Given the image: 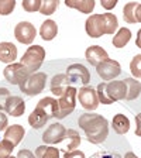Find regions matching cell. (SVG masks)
<instances>
[{
    "label": "cell",
    "mask_w": 141,
    "mask_h": 158,
    "mask_svg": "<svg viewBox=\"0 0 141 158\" xmlns=\"http://www.w3.org/2000/svg\"><path fill=\"white\" fill-rule=\"evenodd\" d=\"M79 127L85 131V137L92 144H100L109 137V122L102 114L83 113L78 118Z\"/></svg>",
    "instance_id": "6da1fadb"
},
{
    "label": "cell",
    "mask_w": 141,
    "mask_h": 158,
    "mask_svg": "<svg viewBox=\"0 0 141 158\" xmlns=\"http://www.w3.org/2000/svg\"><path fill=\"white\" fill-rule=\"evenodd\" d=\"M56 110V99L54 98H43L38 102L37 107L28 116V124L33 128H41L47 124L51 117H54Z\"/></svg>",
    "instance_id": "7a4b0ae2"
},
{
    "label": "cell",
    "mask_w": 141,
    "mask_h": 158,
    "mask_svg": "<svg viewBox=\"0 0 141 158\" xmlns=\"http://www.w3.org/2000/svg\"><path fill=\"white\" fill-rule=\"evenodd\" d=\"M76 95H78L76 88L69 86L65 90V93L56 100V110H55L54 117L58 118V120H62V118L68 117V114H71V113L75 110Z\"/></svg>",
    "instance_id": "3957f363"
},
{
    "label": "cell",
    "mask_w": 141,
    "mask_h": 158,
    "mask_svg": "<svg viewBox=\"0 0 141 158\" xmlns=\"http://www.w3.org/2000/svg\"><path fill=\"white\" fill-rule=\"evenodd\" d=\"M44 59H45V49L41 45H30L26 49L24 55L21 56V64L27 66L31 73L38 72V69L41 68Z\"/></svg>",
    "instance_id": "277c9868"
},
{
    "label": "cell",
    "mask_w": 141,
    "mask_h": 158,
    "mask_svg": "<svg viewBox=\"0 0 141 158\" xmlns=\"http://www.w3.org/2000/svg\"><path fill=\"white\" fill-rule=\"evenodd\" d=\"M47 85V73L44 72H34L26 78L20 83V90L27 96H37L45 89Z\"/></svg>",
    "instance_id": "5b68a950"
},
{
    "label": "cell",
    "mask_w": 141,
    "mask_h": 158,
    "mask_svg": "<svg viewBox=\"0 0 141 158\" xmlns=\"http://www.w3.org/2000/svg\"><path fill=\"white\" fill-rule=\"evenodd\" d=\"M30 75H31V72H30L28 69H27V66L23 65L21 62L10 64L3 71L4 79H6L10 85H20V83L23 82L26 78H28Z\"/></svg>",
    "instance_id": "8992f818"
},
{
    "label": "cell",
    "mask_w": 141,
    "mask_h": 158,
    "mask_svg": "<svg viewBox=\"0 0 141 158\" xmlns=\"http://www.w3.org/2000/svg\"><path fill=\"white\" fill-rule=\"evenodd\" d=\"M66 76H68L69 83H82L88 86L90 82V72L88 71L85 65L82 64H72L66 68Z\"/></svg>",
    "instance_id": "52a82bcc"
},
{
    "label": "cell",
    "mask_w": 141,
    "mask_h": 158,
    "mask_svg": "<svg viewBox=\"0 0 141 158\" xmlns=\"http://www.w3.org/2000/svg\"><path fill=\"white\" fill-rule=\"evenodd\" d=\"M78 100L85 110H96L99 106V98L96 89L92 86H82L78 90Z\"/></svg>",
    "instance_id": "ba28073f"
},
{
    "label": "cell",
    "mask_w": 141,
    "mask_h": 158,
    "mask_svg": "<svg viewBox=\"0 0 141 158\" xmlns=\"http://www.w3.org/2000/svg\"><path fill=\"white\" fill-rule=\"evenodd\" d=\"M37 35V30L30 21H20L16 27H14V37L19 43L21 44H30L34 41Z\"/></svg>",
    "instance_id": "9c48e42d"
},
{
    "label": "cell",
    "mask_w": 141,
    "mask_h": 158,
    "mask_svg": "<svg viewBox=\"0 0 141 158\" xmlns=\"http://www.w3.org/2000/svg\"><path fill=\"white\" fill-rule=\"evenodd\" d=\"M96 71H97V75L100 76L105 81H112V79L117 78L120 73H122V66L120 64L116 61V59L109 58L106 61H103L102 64H99L96 66Z\"/></svg>",
    "instance_id": "30bf717a"
},
{
    "label": "cell",
    "mask_w": 141,
    "mask_h": 158,
    "mask_svg": "<svg viewBox=\"0 0 141 158\" xmlns=\"http://www.w3.org/2000/svg\"><path fill=\"white\" fill-rule=\"evenodd\" d=\"M66 138V128L61 123H54L51 124L43 134V141L48 145L58 144Z\"/></svg>",
    "instance_id": "8fae6325"
},
{
    "label": "cell",
    "mask_w": 141,
    "mask_h": 158,
    "mask_svg": "<svg viewBox=\"0 0 141 158\" xmlns=\"http://www.w3.org/2000/svg\"><path fill=\"white\" fill-rule=\"evenodd\" d=\"M106 93L113 103L117 100H124L127 95V86L124 81H112L106 83Z\"/></svg>",
    "instance_id": "7c38bea8"
},
{
    "label": "cell",
    "mask_w": 141,
    "mask_h": 158,
    "mask_svg": "<svg viewBox=\"0 0 141 158\" xmlns=\"http://www.w3.org/2000/svg\"><path fill=\"white\" fill-rule=\"evenodd\" d=\"M85 56H86V61L93 66H97L99 64H102L103 61L109 59V54L106 52L100 45H90L86 49Z\"/></svg>",
    "instance_id": "4fadbf2b"
},
{
    "label": "cell",
    "mask_w": 141,
    "mask_h": 158,
    "mask_svg": "<svg viewBox=\"0 0 141 158\" xmlns=\"http://www.w3.org/2000/svg\"><path fill=\"white\" fill-rule=\"evenodd\" d=\"M7 114L13 116V117H20L26 112V103H24L23 98L20 96H10L6 102V109Z\"/></svg>",
    "instance_id": "5bb4252c"
},
{
    "label": "cell",
    "mask_w": 141,
    "mask_h": 158,
    "mask_svg": "<svg viewBox=\"0 0 141 158\" xmlns=\"http://www.w3.org/2000/svg\"><path fill=\"white\" fill-rule=\"evenodd\" d=\"M99 23H100L102 34H114L116 28L118 27L117 17H116V14H113V13L99 14Z\"/></svg>",
    "instance_id": "9a60e30c"
},
{
    "label": "cell",
    "mask_w": 141,
    "mask_h": 158,
    "mask_svg": "<svg viewBox=\"0 0 141 158\" xmlns=\"http://www.w3.org/2000/svg\"><path fill=\"white\" fill-rule=\"evenodd\" d=\"M71 86V83H69L68 81V76L65 75V73H62V75H55L52 79H51V82H49V89H51V92L54 93V95L56 96H61L65 93V90Z\"/></svg>",
    "instance_id": "2e32d148"
},
{
    "label": "cell",
    "mask_w": 141,
    "mask_h": 158,
    "mask_svg": "<svg viewBox=\"0 0 141 158\" xmlns=\"http://www.w3.org/2000/svg\"><path fill=\"white\" fill-rule=\"evenodd\" d=\"M26 135V130L21 124H13V126H9L6 128V131H4V140L10 141L11 144L16 147L21 140L23 137Z\"/></svg>",
    "instance_id": "e0dca14e"
},
{
    "label": "cell",
    "mask_w": 141,
    "mask_h": 158,
    "mask_svg": "<svg viewBox=\"0 0 141 158\" xmlns=\"http://www.w3.org/2000/svg\"><path fill=\"white\" fill-rule=\"evenodd\" d=\"M17 58V47L13 43H0V61L4 64H14Z\"/></svg>",
    "instance_id": "ac0fdd59"
},
{
    "label": "cell",
    "mask_w": 141,
    "mask_h": 158,
    "mask_svg": "<svg viewBox=\"0 0 141 158\" xmlns=\"http://www.w3.org/2000/svg\"><path fill=\"white\" fill-rule=\"evenodd\" d=\"M65 6L71 7V9H76L81 13L89 14L93 11L96 3L95 0H65Z\"/></svg>",
    "instance_id": "d6986e66"
},
{
    "label": "cell",
    "mask_w": 141,
    "mask_h": 158,
    "mask_svg": "<svg viewBox=\"0 0 141 158\" xmlns=\"http://www.w3.org/2000/svg\"><path fill=\"white\" fill-rule=\"evenodd\" d=\"M85 30H86V34L92 38H99L102 37V30H100V23H99V14H92L89 16L88 20H86V24H85Z\"/></svg>",
    "instance_id": "ffe728a7"
},
{
    "label": "cell",
    "mask_w": 141,
    "mask_h": 158,
    "mask_svg": "<svg viewBox=\"0 0 141 158\" xmlns=\"http://www.w3.org/2000/svg\"><path fill=\"white\" fill-rule=\"evenodd\" d=\"M58 34V26L54 20H45L43 24H41V28H39V35L44 41H51L54 40Z\"/></svg>",
    "instance_id": "44dd1931"
},
{
    "label": "cell",
    "mask_w": 141,
    "mask_h": 158,
    "mask_svg": "<svg viewBox=\"0 0 141 158\" xmlns=\"http://www.w3.org/2000/svg\"><path fill=\"white\" fill-rule=\"evenodd\" d=\"M127 86V95H126L124 100H134L140 96L141 93V82L137 81L135 78H126L123 79Z\"/></svg>",
    "instance_id": "7402d4cb"
},
{
    "label": "cell",
    "mask_w": 141,
    "mask_h": 158,
    "mask_svg": "<svg viewBox=\"0 0 141 158\" xmlns=\"http://www.w3.org/2000/svg\"><path fill=\"white\" fill-rule=\"evenodd\" d=\"M112 126H113V130H114L117 134H126V133L130 130V120L126 117L124 114H116L113 117V122H112Z\"/></svg>",
    "instance_id": "603a6c76"
},
{
    "label": "cell",
    "mask_w": 141,
    "mask_h": 158,
    "mask_svg": "<svg viewBox=\"0 0 141 158\" xmlns=\"http://www.w3.org/2000/svg\"><path fill=\"white\" fill-rule=\"evenodd\" d=\"M131 38V31L127 28V27H122L118 28V31L116 33V35L113 37L112 43L116 48H123V47L127 45V43Z\"/></svg>",
    "instance_id": "cb8c5ba5"
},
{
    "label": "cell",
    "mask_w": 141,
    "mask_h": 158,
    "mask_svg": "<svg viewBox=\"0 0 141 158\" xmlns=\"http://www.w3.org/2000/svg\"><path fill=\"white\" fill-rule=\"evenodd\" d=\"M37 158H59V148L52 145H39L35 148Z\"/></svg>",
    "instance_id": "d4e9b609"
},
{
    "label": "cell",
    "mask_w": 141,
    "mask_h": 158,
    "mask_svg": "<svg viewBox=\"0 0 141 158\" xmlns=\"http://www.w3.org/2000/svg\"><path fill=\"white\" fill-rule=\"evenodd\" d=\"M66 138L69 140L68 145H66V151H73V150H76V148L81 145V134L76 131L75 128L66 130Z\"/></svg>",
    "instance_id": "484cf974"
},
{
    "label": "cell",
    "mask_w": 141,
    "mask_h": 158,
    "mask_svg": "<svg viewBox=\"0 0 141 158\" xmlns=\"http://www.w3.org/2000/svg\"><path fill=\"white\" fill-rule=\"evenodd\" d=\"M138 6L137 2H130L123 7V20H124L127 24H135V17H134V11L135 7Z\"/></svg>",
    "instance_id": "4316f807"
},
{
    "label": "cell",
    "mask_w": 141,
    "mask_h": 158,
    "mask_svg": "<svg viewBox=\"0 0 141 158\" xmlns=\"http://www.w3.org/2000/svg\"><path fill=\"white\" fill-rule=\"evenodd\" d=\"M56 7H58V2L56 0H43L39 13L44 14V16H51L52 13H55Z\"/></svg>",
    "instance_id": "83f0119b"
},
{
    "label": "cell",
    "mask_w": 141,
    "mask_h": 158,
    "mask_svg": "<svg viewBox=\"0 0 141 158\" xmlns=\"http://www.w3.org/2000/svg\"><path fill=\"white\" fill-rule=\"evenodd\" d=\"M130 71H131V75L135 79L141 78V54L135 55L130 62Z\"/></svg>",
    "instance_id": "f1b7e54d"
},
{
    "label": "cell",
    "mask_w": 141,
    "mask_h": 158,
    "mask_svg": "<svg viewBox=\"0 0 141 158\" xmlns=\"http://www.w3.org/2000/svg\"><path fill=\"white\" fill-rule=\"evenodd\" d=\"M41 3H43V0H24L21 6L28 13H35V11H39Z\"/></svg>",
    "instance_id": "f546056e"
},
{
    "label": "cell",
    "mask_w": 141,
    "mask_h": 158,
    "mask_svg": "<svg viewBox=\"0 0 141 158\" xmlns=\"http://www.w3.org/2000/svg\"><path fill=\"white\" fill-rule=\"evenodd\" d=\"M14 9H16L14 0H0V14L2 16H9L10 13H13Z\"/></svg>",
    "instance_id": "4dcf8cb0"
},
{
    "label": "cell",
    "mask_w": 141,
    "mask_h": 158,
    "mask_svg": "<svg viewBox=\"0 0 141 158\" xmlns=\"http://www.w3.org/2000/svg\"><path fill=\"white\" fill-rule=\"evenodd\" d=\"M96 93H97L99 98V103H103V105H112V100L109 99L107 93H106V83H99L97 89H96Z\"/></svg>",
    "instance_id": "1f68e13d"
},
{
    "label": "cell",
    "mask_w": 141,
    "mask_h": 158,
    "mask_svg": "<svg viewBox=\"0 0 141 158\" xmlns=\"http://www.w3.org/2000/svg\"><path fill=\"white\" fill-rule=\"evenodd\" d=\"M13 147L14 145L11 144V143L3 138V140L0 141V158L10 157V155H11V151H13Z\"/></svg>",
    "instance_id": "d6a6232c"
},
{
    "label": "cell",
    "mask_w": 141,
    "mask_h": 158,
    "mask_svg": "<svg viewBox=\"0 0 141 158\" xmlns=\"http://www.w3.org/2000/svg\"><path fill=\"white\" fill-rule=\"evenodd\" d=\"M10 90L7 88H0V112H3L6 109V102L10 98Z\"/></svg>",
    "instance_id": "836d02e7"
},
{
    "label": "cell",
    "mask_w": 141,
    "mask_h": 158,
    "mask_svg": "<svg viewBox=\"0 0 141 158\" xmlns=\"http://www.w3.org/2000/svg\"><path fill=\"white\" fill-rule=\"evenodd\" d=\"M92 158H122V157H120V154H117V152L100 151V152H96L95 155H92Z\"/></svg>",
    "instance_id": "e575fe53"
},
{
    "label": "cell",
    "mask_w": 141,
    "mask_h": 158,
    "mask_svg": "<svg viewBox=\"0 0 141 158\" xmlns=\"http://www.w3.org/2000/svg\"><path fill=\"white\" fill-rule=\"evenodd\" d=\"M64 158H86L81 150H73V151H65Z\"/></svg>",
    "instance_id": "d590c367"
},
{
    "label": "cell",
    "mask_w": 141,
    "mask_h": 158,
    "mask_svg": "<svg viewBox=\"0 0 141 158\" xmlns=\"http://www.w3.org/2000/svg\"><path fill=\"white\" fill-rule=\"evenodd\" d=\"M100 4H102V7L105 10H112L117 6V0H102Z\"/></svg>",
    "instance_id": "8d00e7d4"
},
{
    "label": "cell",
    "mask_w": 141,
    "mask_h": 158,
    "mask_svg": "<svg viewBox=\"0 0 141 158\" xmlns=\"http://www.w3.org/2000/svg\"><path fill=\"white\" fill-rule=\"evenodd\" d=\"M16 158H37V157H35V154H33L30 150H20V151L17 152Z\"/></svg>",
    "instance_id": "74e56055"
},
{
    "label": "cell",
    "mask_w": 141,
    "mask_h": 158,
    "mask_svg": "<svg viewBox=\"0 0 141 158\" xmlns=\"http://www.w3.org/2000/svg\"><path fill=\"white\" fill-rule=\"evenodd\" d=\"M7 126H9V120H7V116L3 112H0V131L6 130Z\"/></svg>",
    "instance_id": "f35d334b"
},
{
    "label": "cell",
    "mask_w": 141,
    "mask_h": 158,
    "mask_svg": "<svg viewBox=\"0 0 141 158\" xmlns=\"http://www.w3.org/2000/svg\"><path fill=\"white\" fill-rule=\"evenodd\" d=\"M135 135H138V137H141V113H138V114H135Z\"/></svg>",
    "instance_id": "ab89813d"
},
{
    "label": "cell",
    "mask_w": 141,
    "mask_h": 158,
    "mask_svg": "<svg viewBox=\"0 0 141 158\" xmlns=\"http://www.w3.org/2000/svg\"><path fill=\"white\" fill-rule=\"evenodd\" d=\"M134 17H135V21L141 24V3H138V6L135 7V11H134Z\"/></svg>",
    "instance_id": "60d3db41"
},
{
    "label": "cell",
    "mask_w": 141,
    "mask_h": 158,
    "mask_svg": "<svg viewBox=\"0 0 141 158\" xmlns=\"http://www.w3.org/2000/svg\"><path fill=\"white\" fill-rule=\"evenodd\" d=\"M135 45H137L138 48H141V28L138 30V33H137V38H135Z\"/></svg>",
    "instance_id": "b9f144b4"
},
{
    "label": "cell",
    "mask_w": 141,
    "mask_h": 158,
    "mask_svg": "<svg viewBox=\"0 0 141 158\" xmlns=\"http://www.w3.org/2000/svg\"><path fill=\"white\" fill-rule=\"evenodd\" d=\"M124 158H138V157L134 154V152H127V154L124 155Z\"/></svg>",
    "instance_id": "7bdbcfd3"
},
{
    "label": "cell",
    "mask_w": 141,
    "mask_h": 158,
    "mask_svg": "<svg viewBox=\"0 0 141 158\" xmlns=\"http://www.w3.org/2000/svg\"><path fill=\"white\" fill-rule=\"evenodd\" d=\"M7 158H16V157H13V155H10V157H7Z\"/></svg>",
    "instance_id": "ee69618b"
}]
</instances>
